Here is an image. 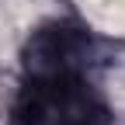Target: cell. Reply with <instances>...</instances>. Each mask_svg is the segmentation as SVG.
Wrapping results in <instances>:
<instances>
[{
  "label": "cell",
  "mask_w": 125,
  "mask_h": 125,
  "mask_svg": "<svg viewBox=\"0 0 125 125\" xmlns=\"http://www.w3.org/2000/svg\"><path fill=\"white\" fill-rule=\"evenodd\" d=\"M14 111L24 125H115L111 108L83 83V76L56 83L24 80Z\"/></svg>",
  "instance_id": "obj_1"
},
{
  "label": "cell",
  "mask_w": 125,
  "mask_h": 125,
  "mask_svg": "<svg viewBox=\"0 0 125 125\" xmlns=\"http://www.w3.org/2000/svg\"><path fill=\"white\" fill-rule=\"evenodd\" d=\"M94 52V42L87 28L73 21H49L35 28L21 49V66L28 83H56L83 76Z\"/></svg>",
  "instance_id": "obj_2"
}]
</instances>
